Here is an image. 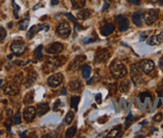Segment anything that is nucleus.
Returning a JSON list of instances; mask_svg holds the SVG:
<instances>
[{"label": "nucleus", "mask_w": 163, "mask_h": 138, "mask_svg": "<svg viewBox=\"0 0 163 138\" xmlns=\"http://www.w3.org/2000/svg\"><path fill=\"white\" fill-rule=\"evenodd\" d=\"M110 72L115 78H122L127 74V68L122 62L116 60L110 65Z\"/></svg>", "instance_id": "1"}, {"label": "nucleus", "mask_w": 163, "mask_h": 138, "mask_svg": "<svg viewBox=\"0 0 163 138\" xmlns=\"http://www.w3.org/2000/svg\"><path fill=\"white\" fill-rule=\"evenodd\" d=\"M60 65H61V61H60L58 58H49V59L45 62V64L43 66V71H44V73L52 72L55 69H57Z\"/></svg>", "instance_id": "2"}, {"label": "nucleus", "mask_w": 163, "mask_h": 138, "mask_svg": "<svg viewBox=\"0 0 163 138\" xmlns=\"http://www.w3.org/2000/svg\"><path fill=\"white\" fill-rule=\"evenodd\" d=\"M130 74H131V78L135 84H140V83L143 82V77H142V72H141V69L139 68L138 65L133 64L131 65L130 67Z\"/></svg>", "instance_id": "3"}, {"label": "nucleus", "mask_w": 163, "mask_h": 138, "mask_svg": "<svg viewBox=\"0 0 163 138\" xmlns=\"http://www.w3.org/2000/svg\"><path fill=\"white\" fill-rule=\"evenodd\" d=\"M56 32L61 38H67L71 34V27L67 22H61L56 29Z\"/></svg>", "instance_id": "4"}, {"label": "nucleus", "mask_w": 163, "mask_h": 138, "mask_svg": "<svg viewBox=\"0 0 163 138\" xmlns=\"http://www.w3.org/2000/svg\"><path fill=\"white\" fill-rule=\"evenodd\" d=\"M139 68L141 69L143 73L145 74H149L151 73L152 71L154 70V67H155V64H154V62L150 59H144V60H141L139 62Z\"/></svg>", "instance_id": "5"}, {"label": "nucleus", "mask_w": 163, "mask_h": 138, "mask_svg": "<svg viewBox=\"0 0 163 138\" xmlns=\"http://www.w3.org/2000/svg\"><path fill=\"white\" fill-rule=\"evenodd\" d=\"M10 48H11V51L14 54H16V55H21V54H23L25 50H26V45H25L23 41L15 40L12 42Z\"/></svg>", "instance_id": "6"}, {"label": "nucleus", "mask_w": 163, "mask_h": 138, "mask_svg": "<svg viewBox=\"0 0 163 138\" xmlns=\"http://www.w3.org/2000/svg\"><path fill=\"white\" fill-rule=\"evenodd\" d=\"M109 57H110V52L108 49L99 48L95 53V62L96 63L105 62L109 59Z\"/></svg>", "instance_id": "7"}, {"label": "nucleus", "mask_w": 163, "mask_h": 138, "mask_svg": "<svg viewBox=\"0 0 163 138\" xmlns=\"http://www.w3.org/2000/svg\"><path fill=\"white\" fill-rule=\"evenodd\" d=\"M157 18H158V12L154 9H150V10L146 11L145 12V14L143 15V19L147 25L154 24L156 22Z\"/></svg>", "instance_id": "8"}, {"label": "nucleus", "mask_w": 163, "mask_h": 138, "mask_svg": "<svg viewBox=\"0 0 163 138\" xmlns=\"http://www.w3.org/2000/svg\"><path fill=\"white\" fill-rule=\"evenodd\" d=\"M3 91H4V93L8 94V95H16L19 92L18 84L14 81L7 82L3 87Z\"/></svg>", "instance_id": "9"}, {"label": "nucleus", "mask_w": 163, "mask_h": 138, "mask_svg": "<svg viewBox=\"0 0 163 138\" xmlns=\"http://www.w3.org/2000/svg\"><path fill=\"white\" fill-rule=\"evenodd\" d=\"M48 85L51 87H57L63 82V75L61 73H55L48 78Z\"/></svg>", "instance_id": "10"}, {"label": "nucleus", "mask_w": 163, "mask_h": 138, "mask_svg": "<svg viewBox=\"0 0 163 138\" xmlns=\"http://www.w3.org/2000/svg\"><path fill=\"white\" fill-rule=\"evenodd\" d=\"M63 44L59 42L51 43L46 47V52L49 54H59L63 51Z\"/></svg>", "instance_id": "11"}, {"label": "nucleus", "mask_w": 163, "mask_h": 138, "mask_svg": "<svg viewBox=\"0 0 163 138\" xmlns=\"http://www.w3.org/2000/svg\"><path fill=\"white\" fill-rule=\"evenodd\" d=\"M35 115H36V108H34L32 106H28L24 109L23 118L26 122H31V121H33Z\"/></svg>", "instance_id": "12"}, {"label": "nucleus", "mask_w": 163, "mask_h": 138, "mask_svg": "<svg viewBox=\"0 0 163 138\" xmlns=\"http://www.w3.org/2000/svg\"><path fill=\"white\" fill-rule=\"evenodd\" d=\"M116 22L118 23V28L119 31L124 32L126 31L128 27H129V21L124 15H118L116 17Z\"/></svg>", "instance_id": "13"}, {"label": "nucleus", "mask_w": 163, "mask_h": 138, "mask_svg": "<svg viewBox=\"0 0 163 138\" xmlns=\"http://www.w3.org/2000/svg\"><path fill=\"white\" fill-rule=\"evenodd\" d=\"M147 43L149 45H158L163 43V32L159 33L157 35H151L148 38Z\"/></svg>", "instance_id": "14"}, {"label": "nucleus", "mask_w": 163, "mask_h": 138, "mask_svg": "<svg viewBox=\"0 0 163 138\" xmlns=\"http://www.w3.org/2000/svg\"><path fill=\"white\" fill-rule=\"evenodd\" d=\"M85 60H86V57H85V56H83V55L77 56L75 59L72 61V63H71V65H70V69H73V70L79 69L80 65L82 64Z\"/></svg>", "instance_id": "15"}, {"label": "nucleus", "mask_w": 163, "mask_h": 138, "mask_svg": "<svg viewBox=\"0 0 163 138\" xmlns=\"http://www.w3.org/2000/svg\"><path fill=\"white\" fill-rule=\"evenodd\" d=\"M48 111H49V106H48V104H47V103H39V104H37L36 113L39 116H42V115L46 114Z\"/></svg>", "instance_id": "16"}, {"label": "nucleus", "mask_w": 163, "mask_h": 138, "mask_svg": "<svg viewBox=\"0 0 163 138\" xmlns=\"http://www.w3.org/2000/svg\"><path fill=\"white\" fill-rule=\"evenodd\" d=\"M142 20H143L142 11H136L133 16H132V21H133L136 26H141L142 25Z\"/></svg>", "instance_id": "17"}, {"label": "nucleus", "mask_w": 163, "mask_h": 138, "mask_svg": "<svg viewBox=\"0 0 163 138\" xmlns=\"http://www.w3.org/2000/svg\"><path fill=\"white\" fill-rule=\"evenodd\" d=\"M90 16H91V11H90L89 9H87V8L79 10L76 14V17L78 18L79 20H86L90 17Z\"/></svg>", "instance_id": "18"}, {"label": "nucleus", "mask_w": 163, "mask_h": 138, "mask_svg": "<svg viewBox=\"0 0 163 138\" xmlns=\"http://www.w3.org/2000/svg\"><path fill=\"white\" fill-rule=\"evenodd\" d=\"M114 29H115V26L112 23H107L101 28V34L103 36H108L114 31Z\"/></svg>", "instance_id": "19"}, {"label": "nucleus", "mask_w": 163, "mask_h": 138, "mask_svg": "<svg viewBox=\"0 0 163 138\" xmlns=\"http://www.w3.org/2000/svg\"><path fill=\"white\" fill-rule=\"evenodd\" d=\"M36 77H37V74L35 71H29L28 72V75H27V77L25 78V85L26 86H30L31 84H33V82L36 80Z\"/></svg>", "instance_id": "20"}, {"label": "nucleus", "mask_w": 163, "mask_h": 138, "mask_svg": "<svg viewBox=\"0 0 163 138\" xmlns=\"http://www.w3.org/2000/svg\"><path fill=\"white\" fill-rule=\"evenodd\" d=\"M129 88H130L129 80H128V79H123L119 84V90L121 91L122 93H126V92L129 91Z\"/></svg>", "instance_id": "21"}, {"label": "nucleus", "mask_w": 163, "mask_h": 138, "mask_svg": "<svg viewBox=\"0 0 163 138\" xmlns=\"http://www.w3.org/2000/svg\"><path fill=\"white\" fill-rule=\"evenodd\" d=\"M39 25H34L31 28L29 29V31H27V34H26V38L27 39H31L32 37L36 34L37 32H39Z\"/></svg>", "instance_id": "22"}, {"label": "nucleus", "mask_w": 163, "mask_h": 138, "mask_svg": "<svg viewBox=\"0 0 163 138\" xmlns=\"http://www.w3.org/2000/svg\"><path fill=\"white\" fill-rule=\"evenodd\" d=\"M81 87H82V84L79 80H74L69 83V88L72 91H78L81 89Z\"/></svg>", "instance_id": "23"}, {"label": "nucleus", "mask_w": 163, "mask_h": 138, "mask_svg": "<svg viewBox=\"0 0 163 138\" xmlns=\"http://www.w3.org/2000/svg\"><path fill=\"white\" fill-rule=\"evenodd\" d=\"M71 1H72V6H73L74 9H81L86 4L85 0H71Z\"/></svg>", "instance_id": "24"}, {"label": "nucleus", "mask_w": 163, "mask_h": 138, "mask_svg": "<svg viewBox=\"0 0 163 138\" xmlns=\"http://www.w3.org/2000/svg\"><path fill=\"white\" fill-rule=\"evenodd\" d=\"M42 49H43V46L39 45L35 50H34V57H35L37 60H41L42 58H43V54H42Z\"/></svg>", "instance_id": "25"}, {"label": "nucleus", "mask_w": 163, "mask_h": 138, "mask_svg": "<svg viewBox=\"0 0 163 138\" xmlns=\"http://www.w3.org/2000/svg\"><path fill=\"white\" fill-rule=\"evenodd\" d=\"M91 74V67L89 65H84L82 67V76L85 79H88Z\"/></svg>", "instance_id": "26"}, {"label": "nucleus", "mask_w": 163, "mask_h": 138, "mask_svg": "<svg viewBox=\"0 0 163 138\" xmlns=\"http://www.w3.org/2000/svg\"><path fill=\"white\" fill-rule=\"evenodd\" d=\"M120 131H121V125H118V126H115L112 130L108 133L109 137H116L120 134Z\"/></svg>", "instance_id": "27"}, {"label": "nucleus", "mask_w": 163, "mask_h": 138, "mask_svg": "<svg viewBox=\"0 0 163 138\" xmlns=\"http://www.w3.org/2000/svg\"><path fill=\"white\" fill-rule=\"evenodd\" d=\"M33 94H34V92L33 91H30L28 92V93H26V95H25V97H24V103L25 104H31L33 102Z\"/></svg>", "instance_id": "28"}, {"label": "nucleus", "mask_w": 163, "mask_h": 138, "mask_svg": "<svg viewBox=\"0 0 163 138\" xmlns=\"http://www.w3.org/2000/svg\"><path fill=\"white\" fill-rule=\"evenodd\" d=\"M79 100H80L79 96H73V97H71V107L73 108V109L77 110V108H78Z\"/></svg>", "instance_id": "29"}, {"label": "nucleus", "mask_w": 163, "mask_h": 138, "mask_svg": "<svg viewBox=\"0 0 163 138\" xmlns=\"http://www.w3.org/2000/svg\"><path fill=\"white\" fill-rule=\"evenodd\" d=\"M73 119H74V112H73V111H69V112H68V113L66 114L64 121H65V123L70 124L72 121H73Z\"/></svg>", "instance_id": "30"}, {"label": "nucleus", "mask_w": 163, "mask_h": 138, "mask_svg": "<svg viewBox=\"0 0 163 138\" xmlns=\"http://www.w3.org/2000/svg\"><path fill=\"white\" fill-rule=\"evenodd\" d=\"M76 134V127L75 126H72V127H69L67 129V131L65 133V136L66 137H74V135Z\"/></svg>", "instance_id": "31"}, {"label": "nucleus", "mask_w": 163, "mask_h": 138, "mask_svg": "<svg viewBox=\"0 0 163 138\" xmlns=\"http://www.w3.org/2000/svg\"><path fill=\"white\" fill-rule=\"evenodd\" d=\"M28 24H29V19H24L19 23L18 27H19V29H21V30H26L28 27Z\"/></svg>", "instance_id": "32"}, {"label": "nucleus", "mask_w": 163, "mask_h": 138, "mask_svg": "<svg viewBox=\"0 0 163 138\" xmlns=\"http://www.w3.org/2000/svg\"><path fill=\"white\" fill-rule=\"evenodd\" d=\"M13 122L14 124L18 125L21 123V115H20V112H16L14 117H13Z\"/></svg>", "instance_id": "33"}, {"label": "nucleus", "mask_w": 163, "mask_h": 138, "mask_svg": "<svg viewBox=\"0 0 163 138\" xmlns=\"http://www.w3.org/2000/svg\"><path fill=\"white\" fill-rule=\"evenodd\" d=\"M12 6H13V9H14V16H15V18H18L19 17V16H18V11L20 9V7L17 5V4L14 1H12Z\"/></svg>", "instance_id": "34"}, {"label": "nucleus", "mask_w": 163, "mask_h": 138, "mask_svg": "<svg viewBox=\"0 0 163 138\" xmlns=\"http://www.w3.org/2000/svg\"><path fill=\"white\" fill-rule=\"evenodd\" d=\"M6 37V30L5 28H3L2 26H0V41H2L5 39Z\"/></svg>", "instance_id": "35"}, {"label": "nucleus", "mask_w": 163, "mask_h": 138, "mask_svg": "<svg viewBox=\"0 0 163 138\" xmlns=\"http://www.w3.org/2000/svg\"><path fill=\"white\" fill-rule=\"evenodd\" d=\"M39 30L40 31H45L47 32L49 30V25L48 24H46V23H42L39 25Z\"/></svg>", "instance_id": "36"}, {"label": "nucleus", "mask_w": 163, "mask_h": 138, "mask_svg": "<svg viewBox=\"0 0 163 138\" xmlns=\"http://www.w3.org/2000/svg\"><path fill=\"white\" fill-rule=\"evenodd\" d=\"M131 121H132V115L129 114V116L127 117L126 122H125V128H128V126H129L130 123H131Z\"/></svg>", "instance_id": "37"}, {"label": "nucleus", "mask_w": 163, "mask_h": 138, "mask_svg": "<svg viewBox=\"0 0 163 138\" xmlns=\"http://www.w3.org/2000/svg\"><path fill=\"white\" fill-rule=\"evenodd\" d=\"M65 16H66V17L69 19V20H71L72 22H76V18H75L74 16L72 15L71 13H65Z\"/></svg>", "instance_id": "38"}, {"label": "nucleus", "mask_w": 163, "mask_h": 138, "mask_svg": "<svg viewBox=\"0 0 163 138\" xmlns=\"http://www.w3.org/2000/svg\"><path fill=\"white\" fill-rule=\"evenodd\" d=\"M148 34H149V32H148V31H146V32H143L142 34L140 35V40H142V41H143V40H145V39L147 38V35H148Z\"/></svg>", "instance_id": "39"}, {"label": "nucleus", "mask_w": 163, "mask_h": 138, "mask_svg": "<svg viewBox=\"0 0 163 138\" xmlns=\"http://www.w3.org/2000/svg\"><path fill=\"white\" fill-rule=\"evenodd\" d=\"M155 121H161L162 120V114L161 113H158L156 114L155 116H154V118H153Z\"/></svg>", "instance_id": "40"}, {"label": "nucleus", "mask_w": 163, "mask_h": 138, "mask_svg": "<svg viewBox=\"0 0 163 138\" xmlns=\"http://www.w3.org/2000/svg\"><path fill=\"white\" fill-rule=\"evenodd\" d=\"M147 96H150V94L148 93V92H143V93L140 94V97H141V99H142V101H143V98L147 97Z\"/></svg>", "instance_id": "41"}, {"label": "nucleus", "mask_w": 163, "mask_h": 138, "mask_svg": "<svg viewBox=\"0 0 163 138\" xmlns=\"http://www.w3.org/2000/svg\"><path fill=\"white\" fill-rule=\"evenodd\" d=\"M95 98H96V102H97V103H101V100H102L101 94H97Z\"/></svg>", "instance_id": "42"}, {"label": "nucleus", "mask_w": 163, "mask_h": 138, "mask_svg": "<svg viewBox=\"0 0 163 138\" xmlns=\"http://www.w3.org/2000/svg\"><path fill=\"white\" fill-rule=\"evenodd\" d=\"M59 104H60V100H56V102H55L54 106H53V110H56L57 109V107H58Z\"/></svg>", "instance_id": "43"}, {"label": "nucleus", "mask_w": 163, "mask_h": 138, "mask_svg": "<svg viewBox=\"0 0 163 138\" xmlns=\"http://www.w3.org/2000/svg\"><path fill=\"white\" fill-rule=\"evenodd\" d=\"M108 7H109V4H108V2H107L106 0H105V1H104V5H103V8H102V10H106Z\"/></svg>", "instance_id": "44"}, {"label": "nucleus", "mask_w": 163, "mask_h": 138, "mask_svg": "<svg viewBox=\"0 0 163 138\" xmlns=\"http://www.w3.org/2000/svg\"><path fill=\"white\" fill-rule=\"evenodd\" d=\"M128 1H129L131 4H139V2H140V0H128Z\"/></svg>", "instance_id": "45"}, {"label": "nucleus", "mask_w": 163, "mask_h": 138, "mask_svg": "<svg viewBox=\"0 0 163 138\" xmlns=\"http://www.w3.org/2000/svg\"><path fill=\"white\" fill-rule=\"evenodd\" d=\"M58 3H59V0H51V4L52 5H56Z\"/></svg>", "instance_id": "46"}, {"label": "nucleus", "mask_w": 163, "mask_h": 138, "mask_svg": "<svg viewBox=\"0 0 163 138\" xmlns=\"http://www.w3.org/2000/svg\"><path fill=\"white\" fill-rule=\"evenodd\" d=\"M80 29V26H78V25H75V30L77 31V30H79Z\"/></svg>", "instance_id": "47"}, {"label": "nucleus", "mask_w": 163, "mask_h": 138, "mask_svg": "<svg viewBox=\"0 0 163 138\" xmlns=\"http://www.w3.org/2000/svg\"><path fill=\"white\" fill-rule=\"evenodd\" d=\"M62 94H63V95H65V94H66V91H65V88H63V90H62Z\"/></svg>", "instance_id": "48"}, {"label": "nucleus", "mask_w": 163, "mask_h": 138, "mask_svg": "<svg viewBox=\"0 0 163 138\" xmlns=\"http://www.w3.org/2000/svg\"><path fill=\"white\" fill-rule=\"evenodd\" d=\"M158 2H159L161 5H163V0H158Z\"/></svg>", "instance_id": "49"}, {"label": "nucleus", "mask_w": 163, "mask_h": 138, "mask_svg": "<svg viewBox=\"0 0 163 138\" xmlns=\"http://www.w3.org/2000/svg\"><path fill=\"white\" fill-rule=\"evenodd\" d=\"M2 83H3V80H2V79H0V86L2 85Z\"/></svg>", "instance_id": "50"}, {"label": "nucleus", "mask_w": 163, "mask_h": 138, "mask_svg": "<svg viewBox=\"0 0 163 138\" xmlns=\"http://www.w3.org/2000/svg\"><path fill=\"white\" fill-rule=\"evenodd\" d=\"M8 27H12V22H10L9 24H8Z\"/></svg>", "instance_id": "51"}, {"label": "nucleus", "mask_w": 163, "mask_h": 138, "mask_svg": "<svg viewBox=\"0 0 163 138\" xmlns=\"http://www.w3.org/2000/svg\"><path fill=\"white\" fill-rule=\"evenodd\" d=\"M0 135H2V130H0Z\"/></svg>", "instance_id": "52"}]
</instances>
